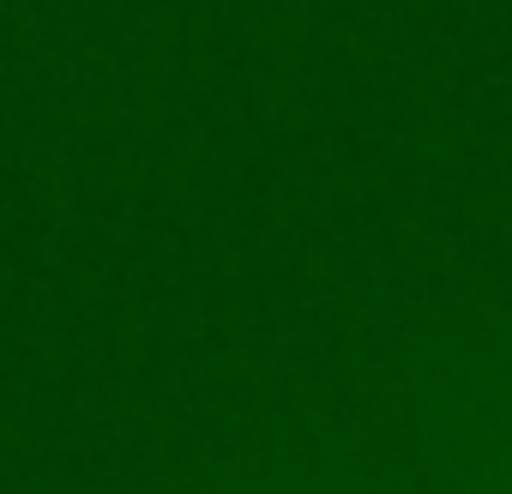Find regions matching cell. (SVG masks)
<instances>
[{
	"label": "cell",
	"instance_id": "1",
	"mask_svg": "<svg viewBox=\"0 0 512 494\" xmlns=\"http://www.w3.org/2000/svg\"><path fill=\"white\" fill-rule=\"evenodd\" d=\"M344 470L356 488H434V422H428V386L422 374L380 350L356 368L344 398Z\"/></svg>",
	"mask_w": 512,
	"mask_h": 494
},
{
	"label": "cell",
	"instance_id": "2",
	"mask_svg": "<svg viewBox=\"0 0 512 494\" xmlns=\"http://www.w3.org/2000/svg\"><path fill=\"white\" fill-rule=\"evenodd\" d=\"M404 332L452 344V350H500V344H512V308H506L500 284L458 272L434 290L404 296Z\"/></svg>",
	"mask_w": 512,
	"mask_h": 494
},
{
	"label": "cell",
	"instance_id": "3",
	"mask_svg": "<svg viewBox=\"0 0 512 494\" xmlns=\"http://www.w3.org/2000/svg\"><path fill=\"white\" fill-rule=\"evenodd\" d=\"M217 470L229 488H272L290 458H284V410H278V392H253L229 428H223V446H217Z\"/></svg>",
	"mask_w": 512,
	"mask_h": 494
}]
</instances>
